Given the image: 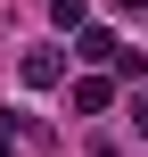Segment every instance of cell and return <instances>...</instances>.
<instances>
[{"instance_id": "obj_3", "label": "cell", "mask_w": 148, "mask_h": 157, "mask_svg": "<svg viewBox=\"0 0 148 157\" xmlns=\"http://www.w3.org/2000/svg\"><path fill=\"white\" fill-rule=\"evenodd\" d=\"M107 99H115V83H107V75H82V83H74V108H82V116H99Z\"/></svg>"}, {"instance_id": "obj_5", "label": "cell", "mask_w": 148, "mask_h": 157, "mask_svg": "<svg viewBox=\"0 0 148 157\" xmlns=\"http://www.w3.org/2000/svg\"><path fill=\"white\" fill-rule=\"evenodd\" d=\"M124 8H132V17H140V8H148V0H124Z\"/></svg>"}, {"instance_id": "obj_4", "label": "cell", "mask_w": 148, "mask_h": 157, "mask_svg": "<svg viewBox=\"0 0 148 157\" xmlns=\"http://www.w3.org/2000/svg\"><path fill=\"white\" fill-rule=\"evenodd\" d=\"M132 132H148V91H140V99H132Z\"/></svg>"}, {"instance_id": "obj_1", "label": "cell", "mask_w": 148, "mask_h": 157, "mask_svg": "<svg viewBox=\"0 0 148 157\" xmlns=\"http://www.w3.org/2000/svg\"><path fill=\"white\" fill-rule=\"evenodd\" d=\"M115 50H124V41H115L107 25H82V41H74V58H91V66H115Z\"/></svg>"}, {"instance_id": "obj_2", "label": "cell", "mask_w": 148, "mask_h": 157, "mask_svg": "<svg viewBox=\"0 0 148 157\" xmlns=\"http://www.w3.org/2000/svg\"><path fill=\"white\" fill-rule=\"evenodd\" d=\"M58 75H66V58H58V50H33V58H25V83H33V91H49Z\"/></svg>"}]
</instances>
